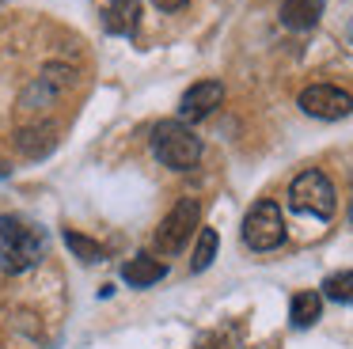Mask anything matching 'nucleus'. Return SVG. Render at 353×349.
Listing matches in <instances>:
<instances>
[{"instance_id":"f257e3e1","label":"nucleus","mask_w":353,"mask_h":349,"mask_svg":"<svg viewBox=\"0 0 353 349\" xmlns=\"http://www.w3.org/2000/svg\"><path fill=\"white\" fill-rule=\"evenodd\" d=\"M46 250V239L34 224L19 217H0V270L8 273H23L31 270L34 262Z\"/></svg>"},{"instance_id":"f03ea898","label":"nucleus","mask_w":353,"mask_h":349,"mask_svg":"<svg viewBox=\"0 0 353 349\" xmlns=\"http://www.w3.org/2000/svg\"><path fill=\"white\" fill-rule=\"evenodd\" d=\"M152 152L163 167L171 171H190L201 163V137L186 121H160L152 129Z\"/></svg>"},{"instance_id":"7ed1b4c3","label":"nucleus","mask_w":353,"mask_h":349,"mask_svg":"<svg viewBox=\"0 0 353 349\" xmlns=\"http://www.w3.org/2000/svg\"><path fill=\"white\" fill-rule=\"evenodd\" d=\"M289 205L296 212H312V217L327 220L334 217V186L323 171H304L289 182Z\"/></svg>"},{"instance_id":"20e7f679","label":"nucleus","mask_w":353,"mask_h":349,"mask_svg":"<svg viewBox=\"0 0 353 349\" xmlns=\"http://www.w3.org/2000/svg\"><path fill=\"white\" fill-rule=\"evenodd\" d=\"M243 243L251 250H274L285 243V217L277 201H254L243 217Z\"/></svg>"},{"instance_id":"39448f33","label":"nucleus","mask_w":353,"mask_h":349,"mask_svg":"<svg viewBox=\"0 0 353 349\" xmlns=\"http://www.w3.org/2000/svg\"><path fill=\"white\" fill-rule=\"evenodd\" d=\"M198 220H201V205L194 201V197H183V201L160 220V228H156V250H160V255H179V250L190 243Z\"/></svg>"},{"instance_id":"423d86ee","label":"nucleus","mask_w":353,"mask_h":349,"mask_svg":"<svg viewBox=\"0 0 353 349\" xmlns=\"http://www.w3.org/2000/svg\"><path fill=\"white\" fill-rule=\"evenodd\" d=\"M300 110L319 121H338L345 114H353V95L334 88V83H312V88L300 91Z\"/></svg>"},{"instance_id":"0eeeda50","label":"nucleus","mask_w":353,"mask_h":349,"mask_svg":"<svg viewBox=\"0 0 353 349\" xmlns=\"http://www.w3.org/2000/svg\"><path fill=\"white\" fill-rule=\"evenodd\" d=\"M221 103H224V83L198 80L183 91V99H179V121H186V126H190V121H205Z\"/></svg>"},{"instance_id":"6e6552de","label":"nucleus","mask_w":353,"mask_h":349,"mask_svg":"<svg viewBox=\"0 0 353 349\" xmlns=\"http://www.w3.org/2000/svg\"><path fill=\"white\" fill-rule=\"evenodd\" d=\"M103 27L118 38H133L141 27V4L137 0H107V8H103Z\"/></svg>"},{"instance_id":"1a4fd4ad","label":"nucleus","mask_w":353,"mask_h":349,"mask_svg":"<svg viewBox=\"0 0 353 349\" xmlns=\"http://www.w3.org/2000/svg\"><path fill=\"white\" fill-rule=\"evenodd\" d=\"M16 144H19L23 156L39 159V156H46V152L57 144V129L46 126V121H27V126L16 133Z\"/></svg>"},{"instance_id":"9d476101","label":"nucleus","mask_w":353,"mask_h":349,"mask_svg":"<svg viewBox=\"0 0 353 349\" xmlns=\"http://www.w3.org/2000/svg\"><path fill=\"white\" fill-rule=\"evenodd\" d=\"M163 273H168V266H163L160 258H148V255H137L122 266V281L130 288H148V285H156V281H163Z\"/></svg>"},{"instance_id":"9b49d317","label":"nucleus","mask_w":353,"mask_h":349,"mask_svg":"<svg viewBox=\"0 0 353 349\" xmlns=\"http://www.w3.org/2000/svg\"><path fill=\"white\" fill-rule=\"evenodd\" d=\"M327 0H281V23L289 30H312Z\"/></svg>"},{"instance_id":"f8f14e48","label":"nucleus","mask_w":353,"mask_h":349,"mask_svg":"<svg viewBox=\"0 0 353 349\" xmlns=\"http://www.w3.org/2000/svg\"><path fill=\"white\" fill-rule=\"evenodd\" d=\"M323 315V296L319 292H296L292 296V308H289V319L296 330H307V326H315Z\"/></svg>"},{"instance_id":"ddd939ff","label":"nucleus","mask_w":353,"mask_h":349,"mask_svg":"<svg viewBox=\"0 0 353 349\" xmlns=\"http://www.w3.org/2000/svg\"><path fill=\"white\" fill-rule=\"evenodd\" d=\"M216 247H221V235H216L213 228H201L198 247H194V258H190V270L194 273L209 270V266H213V258H216Z\"/></svg>"},{"instance_id":"4468645a","label":"nucleus","mask_w":353,"mask_h":349,"mask_svg":"<svg viewBox=\"0 0 353 349\" xmlns=\"http://www.w3.org/2000/svg\"><path fill=\"white\" fill-rule=\"evenodd\" d=\"M323 296L334 303H353V270H342V273H330L323 281Z\"/></svg>"},{"instance_id":"2eb2a0df","label":"nucleus","mask_w":353,"mask_h":349,"mask_svg":"<svg viewBox=\"0 0 353 349\" xmlns=\"http://www.w3.org/2000/svg\"><path fill=\"white\" fill-rule=\"evenodd\" d=\"M65 247H69L80 262H103V258H107V250H103L99 243L80 235V232H65Z\"/></svg>"},{"instance_id":"dca6fc26","label":"nucleus","mask_w":353,"mask_h":349,"mask_svg":"<svg viewBox=\"0 0 353 349\" xmlns=\"http://www.w3.org/2000/svg\"><path fill=\"white\" fill-rule=\"evenodd\" d=\"M201 349H239V346H236V338H232V334H213V338H209Z\"/></svg>"},{"instance_id":"f3484780","label":"nucleus","mask_w":353,"mask_h":349,"mask_svg":"<svg viewBox=\"0 0 353 349\" xmlns=\"http://www.w3.org/2000/svg\"><path fill=\"white\" fill-rule=\"evenodd\" d=\"M156 8H160V12H179V8L186 4V0H152Z\"/></svg>"},{"instance_id":"a211bd4d","label":"nucleus","mask_w":353,"mask_h":349,"mask_svg":"<svg viewBox=\"0 0 353 349\" xmlns=\"http://www.w3.org/2000/svg\"><path fill=\"white\" fill-rule=\"evenodd\" d=\"M345 38H350V42H353V19H350V27H345Z\"/></svg>"},{"instance_id":"6ab92c4d","label":"nucleus","mask_w":353,"mask_h":349,"mask_svg":"<svg viewBox=\"0 0 353 349\" xmlns=\"http://www.w3.org/2000/svg\"><path fill=\"white\" fill-rule=\"evenodd\" d=\"M350 217H353V209H350Z\"/></svg>"}]
</instances>
